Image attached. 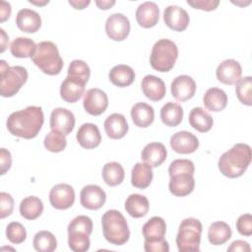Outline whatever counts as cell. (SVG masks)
I'll return each mask as SVG.
<instances>
[{
    "mask_svg": "<svg viewBox=\"0 0 252 252\" xmlns=\"http://www.w3.org/2000/svg\"><path fill=\"white\" fill-rule=\"evenodd\" d=\"M43 122L42 108L40 106L30 105L25 109L11 113L7 118L6 126L13 136L32 139L39 133Z\"/></svg>",
    "mask_w": 252,
    "mask_h": 252,
    "instance_id": "obj_1",
    "label": "cell"
},
{
    "mask_svg": "<svg viewBox=\"0 0 252 252\" xmlns=\"http://www.w3.org/2000/svg\"><path fill=\"white\" fill-rule=\"evenodd\" d=\"M251 158L250 146L238 143L220 156L218 166L222 175L228 178H237L247 170Z\"/></svg>",
    "mask_w": 252,
    "mask_h": 252,
    "instance_id": "obj_2",
    "label": "cell"
},
{
    "mask_svg": "<svg viewBox=\"0 0 252 252\" xmlns=\"http://www.w3.org/2000/svg\"><path fill=\"white\" fill-rule=\"evenodd\" d=\"M104 238L113 245H123L130 237V230L124 216L117 210L106 211L101 218Z\"/></svg>",
    "mask_w": 252,
    "mask_h": 252,
    "instance_id": "obj_3",
    "label": "cell"
},
{
    "mask_svg": "<svg viewBox=\"0 0 252 252\" xmlns=\"http://www.w3.org/2000/svg\"><path fill=\"white\" fill-rule=\"evenodd\" d=\"M32 60L41 72L50 76L58 75L64 65L58 48L52 41H41L37 43Z\"/></svg>",
    "mask_w": 252,
    "mask_h": 252,
    "instance_id": "obj_4",
    "label": "cell"
},
{
    "mask_svg": "<svg viewBox=\"0 0 252 252\" xmlns=\"http://www.w3.org/2000/svg\"><path fill=\"white\" fill-rule=\"evenodd\" d=\"M28 71L23 66H9L0 61V94L3 97L15 95L28 81Z\"/></svg>",
    "mask_w": 252,
    "mask_h": 252,
    "instance_id": "obj_5",
    "label": "cell"
},
{
    "mask_svg": "<svg viewBox=\"0 0 252 252\" xmlns=\"http://www.w3.org/2000/svg\"><path fill=\"white\" fill-rule=\"evenodd\" d=\"M202 223L195 218L184 219L179 224L176 245L179 252H196L200 250Z\"/></svg>",
    "mask_w": 252,
    "mask_h": 252,
    "instance_id": "obj_6",
    "label": "cell"
},
{
    "mask_svg": "<svg viewBox=\"0 0 252 252\" xmlns=\"http://www.w3.org/2000/svg\"><path fill=\"white\" fill-rule=\"evenodd\" d=\"M178 57V48L175 42L167 38L158 39L153 46L150 63L153 69L158 72L170 71Z\"/></svg>",
    "mask_w": 252,
    "mask_h": 252,
    "instance_id": "obj_7",
    "label": "cell"
},
{
    "mask_svg": "<svg viewBox=\"0 0 252 252\" xmlns=\"http://www.w3.org/2000/svg\"><path fill=\"white\" fill-rule=\"evenodd\" d=\"M130 22L121 13L111 14L105 22V32L107 36L114 41L124 40L130 32Z\"/></svg>",
    "mask_w": 252,
    "mask_h": 252,
    "instance_id": "obj_8",
    "label": "cell"
},
{
    "mask_svg": "<svg viewBox=\"0 0 252 252\" xmlns=\"http://www.w3.org/2000/svg\"><path fill=\"white\" fill-rule=\"evenodd\" d=\"M83 105L89 114L94 116L100 115L108 106L107 94L100 89L92 88L85 93Z\"/></svg>",
    "mask_w": 252,
    "mask_h": 252,
    "instance_id": "obj_9",
    "label": "cell"
},
{
    "mask_svg": "<svg viewBox=\"0 0 252 252\" xmlns=\"http://www.w3.org/2000/svg\"><path fill=\"white\" fill-rule=\"evenodd\" d=\"M49 202L57 210H67L75 202V191L67 183H59L53 186L49 192Z\"/></svg>",
    "mask_w": 252,
    "mask_h": 252,
    "instance_id": "obj_10",
    "label": "cell"
},
{
    "mask_svg": "<svg viewBox=\"0 0 252 252\" xmlns=\"http://www.w3.org/2000/svg\"><path fill=\"white\" fill-rule=\"evenodd\" d=\"M75 116L67 108L57 107L50 114V128L65 136L70 134L75 126Z\"/></svg>",
    "mask_w": 252,
    "mask_h": 252,
    "instance_id": "obj_11",
    "label": "cell"
},
{
    "mask_svg": "<svg viewBox=\"0 0 252 252\" xmlns=\"http://www.w3.org/2000/svg\"><path fill=\"white\" fill-rule=\"evenodd\" d=\"M106 201V194L101 187L95 184L85 186L80 193L81 205L88 210H98Z\"/></svg>",
    "mask_w": 252,
    "mask_h": 252,
    "instance_id": "obj_12",
    "label": "cell"
},
{
    "mask_svg": "<svg viewBox=\"0 0 252 252\" xmlns=\"http://www.w3.org/2000/svg\"><path fill=\"white\" fill-rule=\"evenodd\" d=\"M164 24L175 32H183L187 29L190 18L188 13L181 7L169 5L163 11Z\"/></svg>",
    "mask_w": 252,
    "mask_h": 252,
    "instance_id": "obj_13",
    "label": "cell"
},
{
    "mask_svg": "<svg viewBox=\"0 0 252 252\" xmlns=\"http://www.w3.org/2000/svg\"><path fill=\"white\" fill-rule=\"evenodd\" d=\"M169 143L175 153L182 155L192 154L199 148L198 138L188 131H179L173 134Z\"/></svg>",
    "mask_w": 252,
    "mask_h": 252,
    "instance_id": "obj_14",
    "label": "cell"
},
{
    "mask_svg": "<svg viewBox=\"0 0 252 252\" xmlns=\"http://www.w3.org/2000/svg\"><path fill=\"white\" fill-rule=\"evenodd\" d=\"M172 96L178 101H186L192 98L196 92V83L188 75H180L173 79L170 86Z\"/></svg>",
    "mask_w": 252,
    "mask_h": 252,
    "instance_id": "obj_15",
    "label": "cell"
},
{
    "mask_svg": "<svg viewBox=\"0 0 252 252\" xmlns=\"http://www.w3.org/2000/svg\"><path fill=\"white\" fill-rule=\"evenodd\" d=\"M242 74V68L238 61L234 59H226L219 64L216 76L217 79L224 85H234Z\"/></svg>",
    "mask_w": 252,
    "mask_h": 252,
    "instance_id": "obj_16",
    "label": "cell"
},
{
    "mask_svg": "<svg viewBox=\"0 0 252 252\" xmlns=\"http://www.w3.org/2000/svg\"><path fill=\"white\" fill-rule=\"evenodd\" d=\"M135 17L137 23L142 28H153L159 20V8L155 2H144L138 6Z\"/></svg>",
    "mask_w": 252,
    "mask_h": 252,
    "instance_id": "obj_17",
    "label": "cell"
},
{
    "mask_svg": "<svg viewBox=\"0 0 252 252\" xmlns=\"http://www.w3.org/2000/svg\"><path fill=\"white\" fill-rule=\"evenodd\" d=\"M76 139L84 149H94L101 142V135L98 127L93 123H84L79 128Z\"/></svg>",
    "mask_w": 252,
    "mask_h": 252,
    "instance_id": "obj_18",
    "label": "cell"
},
{
    "mask_svg": "<svg viewBox=\"0 0 252 252\" xmlns=\"http://www.w3.org/2000/svg\"><path fill=\"white\" fill-rule=\"evenodd\" d=\"M194 174L178 173L170 176L168 188L171 194L176 197H184L189 195L195 187Z\"/></svg>",
    "mask_w": 252,
    "mask_h": 252,
    "instance_id": "obj_19",
    "label": "cell"
},
{
    "mask_svg": "<svg viewBox=\"0 0 252 252\" xmlns=\"http://www.w3.org/2000/svg\"><path fill=\"white\" fill-rule=\"evenodd\" d=\"M86 83L73 77L67 76L60 86V96L69 103L78 101L85 93Z\"/></svg>",
    "mask_w": 252,
    "mask_h": 252,
    "instance_id": "obj_20",
    "label": "cell"
},
{
    "mask_svg": "<svg viewBox=\"0 0 252 252\" xmlns=\"http://www.w3.org/2000/svg\"><path fill=\"white\" fill-rule=\"evenodd\" d=\"M142 91L147 98L153 101H158L163 98L166 93L164 82L154 75H147L141 83Z\"/></svg>",
    "mask_w": 252,
    "mask_h": 252,
    "instance_id": "obj_21",
    "label": "cell"
},
{
    "mask_svg": "<svg viewBox=\"0 0 252 252\" xmlns=\"http://www.w3.org/2000/svg\"><path fill=\"white\" fill-rule=\"evenodd\" d=\"M17 27L24 32L33 33L41 27V18L39 14L32 9H21L16 16Z\"/></svg>",
    "mask_w": 252,
    "mask_h": 252,
    "instance_id": "obj_22",
    "label": "cell"
},
{
    "mask_svg": "<svg viewBox=\"0 0 252 252\" xmlns=\"http://www.w3.org/2000/svg\"><path fill=\"white\" fill-rule=\"evenodd\" d=\"M106 135L113 140L123 138L129 129L127 120L123 114L112 113L110 114L103 123Z\"/></svg>",
    "mask_w": 252,
    "mask_h": 252,
    "instance_id": "obj_23",
    "label": "cell"
},
{
    "mask_svg": "<svg viewBox=\"0 0 252 252\" xmlns=\"http://www.w3.org/2000/svg\"><path fill=\"white\" fill-rule=\"evenodd\" d=\"M166 148L163 144L158 142H153L146 145L141 155L144 162L150 164L152 167L159 166L166 159Z\"/></svg>",
    "mask_w": 252,
    "mask_h": 252,
    "instance_id": "obj_24",
    "label": "cell"
},
{
    "mask_svg": "<svg viewBox=\"0 0 252 252\" xmlns=\"http://www.w3.org/2000/svg\"><path fill=\"white\" fill-rule=\"evenodd\" d=\"M131 118L136 126L147 128L154 122L155 110L146 102H137L131 108Z\"/></svg>",
    "mask_w": 252,
    "mask_h": 252,
    "instance_id": "obj_25",
    "label": "cell"
},
{
    "mask_svg": "<svg viewBox=\"0 0 252 252\" xmlns=\"http://www.w3.org/2000/svg\"><path fill=\"white\" fill-rule=\"evenodd\" d=\"M205 107L214 112L221 111L227 104V95L225 92L220 88H210L203 96Z\"/></svg>",
    "mask_w": 252,
    "mask_h": 252,
    "instance_id": "obj_26",
    "label": "cell"
},
{
    "mask_svg": "<svg viewBox=\"0 0 252 252\" xmlns=\"http://www.w3.org/2000/svg\"><path fill=\"white\" fill-rule=\"evenodd\" d=\"M154 174L152 166L146 162H137L131 172V183L139 189H146L152 183Z\"/></svg>",
    "mask_w": 252,
    "mask_h": 252,
    "instance_id": "obj_27",
    "label": "cell"
},
{
    "mask_svg": "<svg viewBox=\"0 0 252 252\" xmlns=\"http://www.w3.org/2000/svg\"><path fill=\"white\" fill-rule=\"evenodd\" d=\"M109 81L119 88H124L132 85L135 80L134 70L125 64H119L111 68L108 73Z\"/></svg>",
    "mask_w": 252,
    "mask_h": 252,
    "instance_id": "obj_28",
    "label": "cell"
},
{
    "mask_svg": "<svg viewBox=\"0 0 252 252\" xmlns=\"http://www.w3.org/2000/svg\"><path fill=\"white\" fill-rule=\"evenodd\" d=\"M166 224L162 218L153 217L151 218L142 228V233L147 241H154L162 239L165 236Z\"/></svg>",
    "mask_w": 252,
    "mask_h": 252,
    "instance_id": "obj_29",
    "label": "cell"
},
{
    "mask_svg": "<svg viewBox=\"0 0 252 252\" xmlns=\"http://www.w3.org/2000/svg\"><path fill=\"white\" fill-rule=\"evenodd\" d=\"M189 124L201 133L210 131L213 127V117L203 107H194L189 113Z\"/></svg>",
    "mask_w": 252,
    "mask_h": 252,
    "instance_id": "obj_30",
    "label": "cell"
},
{
    "mask_svg": "<svg viewBox=\"0 0 252 252\" xmlns=\"http://www.w3.org/2000/svg\"><path fill=\"white\" fill-rule=\"evenodd\" d=\"M150 209V204L146 196L140 194H131L125 202V210L132 218L145 217Z\"/></svg>",
    "mask_w": 252,
    "mask_h": 252,
    "instance_id": "obj_31",
    "label": "cell"
},
{
    "mask_svg": "<svg viewBox=\"0 0 252 252\" xmlns=\"http://www.w3.org/2000/svg\"><path fill=\"white\" fill-rule=\"evenodd\" d=\"M183 118V109L180 104L168 101L160 109V119L162 123L169 127L179 125Z\"/></svg>",
    "mask_w": 252,
    "mask_h": 252,
    "instance_id": "obj_32",
    "label": "cell"
},
{
    "mask_svg": "<svg viewBox=\"0 0 252 252\" xmlns=\"http://www.w3.org/2000/svg\"><path fill=\"white\" fill-rule=\"evenodd\" d=\"M231 228L224 221H215L208 229V239L213 245H222L231 237Z\"/></svg>",
    "mask_w": 252,
    "mask_h": 252,
    "instance_id": "obj_33",
    "label": "cell"
},
{
    "mask_svg": "<svg viewBox=\"0 0 252 252\" xmlns=\"http://www.w3.org/2000/svg\"><path fill=\"white\" fill-rule=\"evenodd\" d=\"M20 214L26 220H35L43 212L42 201L35 196H29L22 200L20 204Z\"/></svg>",
    "mask_w": 252,
    "mask_h": 252,
    "instance_id": "obj_34",
    "label": "cell"
},
{
    "mask_svg": "<svg viewBox=\"0 0 252 252\" xmlns=\"http://www.w3.org/2000/svg\"><path fill=\"white\" fill-rule=\"evenodd\" d=\"M35 49L36 43L29 37H17L10 45L11 54L17 58H32Z\"/></svg>",
    "mask_w": 252,
    "mask_h": 252,
    "instance_id": "obj_35",
    "label": "cell"
},
{
    "mask_svg": "<svg viewBox=\"0 0 252 252\" xmlns=\"http://www.w3.org/2000/svg\"><path fill=\"white\" fill-rule=\"evenodd\" d=\"M102 179L103 181L111 187L117 186L124 180V168L122 165L116 161H110L103 165L102 167Z\"/></svg>",
    "mask_w": 252,
    "mask_h": 252,
    "instance_id": "obj_36",
    "label": "cell"
},
{
    "mask_svg": "<svg viewBox=\"0 0 252 252\" xmlns=\"http://www.w3.org/2000/svg\"><path fill=\"white\" fill-rule=\"evenodd\" d=\"M33 248L38 252H52L57 247V240L48 230L38 231L33 237Z\"/></svg>",
    "mask_w": 252,
    "mask_h": 252,
    "instance_id": "obj_37",
    "label": "cell"
},
{
    "mask_svg": "<svg viewBox=\"0 0 252 252\" xmlns=\"http://www.w3.org/2000/svg\"><path fill=\"white\" fill-rule=\"evenodd\" d=\"M252 78L250 76H246L244 78H240L235 83V93L238 100L247 105H252Z\"/></svg>",
    "mask_w": 252,
    "mask_h": 252,
    "instance_id": "obj_38",
    "label": "cell"
},
{
    "mask_svg": "<svg viewBox=\"0 0 252 252\" xmlns=\"http://www.w3.org/2000/svg\"><path fill=\"white\" fill-rule=\"evenodd\" d=\"M68 245L74 252H86L91 246L90 235L82 231H68Z\"/></svg>",
    "mask_w": 252,
    "mask_h": 252,
    "instance_id": "obj_39",
    "label": "cell"
},
{
    "mask_svg": "<svg viewBox=\"0 0 252 252\" xmlns=\"http://www.w3.org/2000/svg\"><path fill=\"white\" fill-rule=\"evenodd\" d=\"M43 144L47 151H49L51 153H60L67 146L66 136L57 131L51 130L45 136Z\"/></svg>",
    "mask_w": 252,
    "mask_h": 252,
    "instance_id": "obj_40",
    "label": "cell"
},
{
    "mask_svg": "<svg viewBox=\"0 0 252 252\" xmlns=\"http://www.w3.org/2000/svg\"><path fill=\"white\" fill-rule=\"evenodd\" d=\"M67 76L76 78L87 84L91 76V70L89 65L85 61L76 59L70 63L67 71Z\"/></svg>",
    "mask_w": 252,
    "mask_h": 252,
    "instance_id": "obj_41",
    "label": "cell"
},
{
    "mask_svg": "<svg viewBox=\"0 0 252 252\" xmlns=\"http://www.w3.org/2000/svg\"><path fill=\"white\" fill-rule=\"evenodd\" d=\"M6 236L10 242L14 244H21L27 238V231L22 223L12 221L6 227Z\"/></svg>",
    "mask_w": 252,
    "mask_h": 252,
    "instance_id": "obj_42",
    "label": "cell"
},
{
    "mask_svg": "<svg viewBox=\"0 0 252 252\" xmlns=\"http://www.w3.org/2000/svg\"><path fill=\"white\" fill-rule=\"evenodd\" d=\"M68 231H82L91 234L93 231V220L87 216H78L74 218L67 227Z\"/></svg>",
    "mask_w": 252,
    "mask_h": 252,
    "instance_id": "obj_43",
    "label": "cell"
},
{
    "mask_svg": "<svg viewBox=\"0 0 252 252\" xmlns=\"http://www.w3.org/2000/svg\"><path fill=\"white\" fill-rule=\"evenodd\" d=\"M195 172V165L193 161L190 159L179 158L171 161L168 166V174L169 176L178 174V173H190L194 174Z\"/></svg>",
    "mask_w": 252,
    "mask_h": 252,
    "instance_id": "obj_44",
    "label": "cell"
},
{
    "mask_svg": "<svg viewBox=\"0 0 252 252\" xmlns=\"http://www.w3.org/2000/svg\"><path fill=\"white\" fill-rule=\"evenodd\" d=\"M14 210V200L12 196L6 192L0 193V218L9 217Z\"/></svg>",
    "mask_w": 252,
    "mask_h": 252,
    "instance_id": "obj_45",
    "label": "cell"
},
{
    "mask_svg": "<svg viewBox=\"0 0 252 252\" xmlns=\"http://www.w3.org/2000/svg\"><path fill=\"white\" fill-rule=\"evenodd\" d=\"M237 231L244 236L252 234V216L250 214L241 215L236 220Z\"/></svg>",
    "mask_w": 252,
    "mask_h": 252,
    "instance_id": "obj_46",
    "label": "cell"
},
{
    "mask_svg": "<svg viewBox=\"0 0 252 252\" xmlns=\"http://www.w3.org/2000/svg\"><path fill=\"white\" fill-rule=\"evenodd\" d=\"M144 249L147 252H168L169 245L164 238L154 240V241L145 240Z\"/></svg>",
    "mask_w": 252,
    "mask_h": 252,
    "instance_id": "obj_47",
    "label": "cell"
},
{
    "mask_svg": "<svg viewBox=\"0 0 252 252\" xmlns=\"http://www.w3.org/2000/svg\"><path fill=\"white\" fill-rule=\"evenodd\" d=\"M187 4L195 9L204 11L216 10L220 4L219 0H188Z\"/></svg>",
    "mask_w": 252,
    "mask_h": 252,
    "instance_id": "obj_48",
    "label": "cell"
},
{
    "mask_svg": "<svg viewBox=\"0 0 252 252\" xmlns=\"http://www.w3.org/2000/svg\"><path fill=\"white\" fill-rule=\"evenodd\" d=\"M0 163H1V174L4 175L12 165V157L8 150L2 148L0 150Z\"/></svg>",
    "mask_w": 252,
    "mask_h": 252,
    "instance_id": "obj_49",
    "label": "cell"
},
{
    "mask_svg": "<svg viewBox=\"0 0 252 252\" xmlns=\"http://www.w3.org/2000/svg\"><path fill=\"white\" fill-rule=\"evenodd\" d=\"M250 250L251 248L248 242L243 240H235L227 248V251L229 252H250Z\"/></svg>",
    "mask_w": 252,
    "mask_h": 252,
    "instance_id": "obj_50",
    "label": "cell"
},
{
    "mask_svg": "<svg viewBox=\"0 0 252 252\" xmlns=\"http://www.w3.org/2000/svg\"><path fill=\"white\" fill-rule=\"evenodd\" d=\"M11 15V5L6 1H1L0 7V22L3 23L9 19Z\"/></svg>",
    "mask_w": 252,
    "mask_h": 252,
    "instance_id": "obj_51",
    "label": "cell"
},
{
    "mask_svg": "<svg viewBox=\"0 0 252 252\" xmlns=\"http://www.w3.org/2000/svg\"><path fill=\"white\" fill-rule=\"evenodd\" d=\"M68 3H69L71 6H73L74 9L83 10V9H85L88 5H90L91 1H90V0H69Z\"/></svg>",
    "mask_w": 252,
    "mask_h": 252,
    "instance_id": "obj_52",
    "label": "cell"
},
{
    "mask_svg": "<svg viewBox=\"0 0 252 252\" xmlns=\"http://www.w3.org/2000/svg\"><path fill=\"white\" fill-rule=\"evenodd\" d=\"M95 4L99 9L107 10L115 4V1L114 0H96Z\"/></svg>",
    "mask_w": 252,
    "mask_h": 252,
    "instance_id": "obj_53",
    "label": "cell"
},
{
    "mask_svg": "<svg viewBox=\"0 0 252 252\" xmlns=\"http://www.w3.org/2000/svg\"><path fill=\"white\" fill-rule=\"evenodd\" d=\"M0 32H1V52H4L6 47H7V44L9 42V36L6 34L5 31L3 29H0Z\"/></svg>",
    "mask_w": 252,
    "mask_h": 252,
    "instance_id": "obj_54",
    "label": "cell"
},
{
    "mask_svg": "<svg viewBox=\"0 0 252 252\" xmlns=\"http://www.w3.org/2000/svg\"><path fill=\"white\" fill-rule=\"evenodd\" d=\"M29 2L30 3H32V4H34V5H36V6H44V5H46V4H48L49 3V1L48 0H44V1H34V0H29Z\"/></svg>",
    "mask_w": 252,
    "mask_h": 252,
    "instance_id": "obj_55",
    "label": "cell"
}]
</instances>
